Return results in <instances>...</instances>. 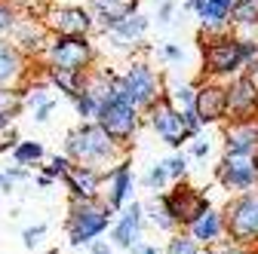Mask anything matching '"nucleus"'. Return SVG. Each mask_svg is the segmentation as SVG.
Returning a JSON list of instances; mask_svg holds the SVG:
<instances>
[{"label": "nucleus", "mask_w": 258, "mask_h": 254, "mask_svg": "<svg viewBox=\"0 0 258 254\" xmlns=\"http://www.w3.org/2000/svg\"><path fill=\"white\" fill-rule=\"evenodd\" d=\"M231 7L234 0H200V7L194 10V16L200 19V34H221L231 31Z\"/></svg>", "instance_id": "obj_19"}, {"label": "nucleus", "mask_w": 258, "mask_h": 254, "mask_svg": "<svg viewBox=\"0 0 258 254\" xmlns=\"http://www.w3.org/2000/svg\"><path fill=\"white\" fill-rule=\"evenodd\" d=\"M43 80H46V86L64 92L68 98H74V95L83 89V71H68V68H49V65H43Z\"/></svg>", "instance_id": "obj_20"}, {"label": "nucleus", "mask_w": 258, "mask_h": 254, "mask_svg": "<svg viewBox=\"0 0 258 254\" xmlns=\"http://www.w3.org/2000/svg\"><path fill=\"white\" fill-rule=\"evenodd\" d=\"M197 254H200V251H197ZM203 254H215V251H203Z\"/></svg>", "instance_id": "obj_49"}, {"label": "nucleus", "mask_w": 258, "mask_h": 254, "mask_svg": "<svg viewBox=\"0 0 258 254\" xmlns=\"http://www.w3.org/2000/svg\"><path fill=\"white\" fill-rule=\"evenodd\" d=\"M258 147V116L249 119H231L224 129V153L231 156H252Z\"/></svg>", "instance_id": "obj_15"}, {"label": "nucleus", "mask_w": 258, "mask_h": 254, "mask_svg": "<svg viewBox=\"0 0 258 254\" xmlns=\"http://www.w3.org/2000/svg\"><path fill=\"white\" fill-rule=\"evenodd\" d=\"M252 166H255V172H258V147L252 150Z\"/></svg>", "instance_id": "obj_48"}, {"label": "nucleus", "mask_w": 258, "mask_h": 254, "mask_svg": "<svg viewBox=\"0 0 258 254\" xmlns=\"http://www.w3.org/2000/svg\"><path fill=\"white\" fill-rule=\"evenodd\" d=\"M163 166H166V175H169V178H184V172H187V160H184V153L169 156Z\"/></svg>", "instance_id": "obj_33"}, {"label": "nucleus", "mask_w": 258, "mask_h": 254, "mask_svg": "<svg viewBox=\"0 0 258 254\" xmlns=\"http://www.w3.org/2000/svg\"><path fill=\"white\" fill-rule=\"evenodd\" d=\"M197 7H200V0H187V4H184V10H187V13H194Z\"/></svg>", "instance_id": "obj_46"}, {"label": "nucleus", "mask_w": 258, "mask_h": 254, "mask_svg": "<svg viewBox=\"0 0 258 254\" xmlns=\"http://www.w3.org/2000/svg\"><path fill=\"white\" fill-rule=\"evenodd\" d=\"M52 107H55V101H46V104L34 107V119H37V122H46V119H49V113H52Z\"/></svg>", "instance_id": "obj_41"}, {"label": "nucleus", "mask_w": 258, "mask_h": 254, "mask_svg": "<svg viewBox=\"0 0 258 254\" xmlns=\"http://www.w3.org/2000/svg\"><path fill=\"white\" fill-rule=\"evenodd\" d=\"M111 205H102L95 199H77L74 211H71V220H68V233H71V242L74 245H83L89 239H95L99 233L108 230V220H111Z\"/></svg>", "instance_id": "obj_8"}, {"label": "nucleus", "mask_w": 258, "mask_h": 254, "mask_svg": "<svg viewBox=\"0 0 258 254\" xmlns=\"http://www.w3.org/2000/svg\"><path fill=\"white\" fill-rule=\"evenodd\" d=\"M0 40H4V37H0Z\"/></svg>", "instance_id": "obj_52"}, {"label": "nucleus", "mask_w": 258, "mask_h": 254, "mask_svg": "<svg viewBox=\"0 0 258 254\" xmlns=\"http://www.w3.org/2000/svg\"><path fill=\"white\" fill-rule=\"evenodd\" d=\"M190 236L194 239H200V242H215L218 236H221V230H224V217L218 214V211H212V208H206L197 220H190Z\"/></svg>", "instance_id": "obj_25"}, {"label": "nucleus", "mask_w": 258, "mask_h": 254, "mask_svg": "<svg viewBox=\"0 0 258 254\" xmlns=\"http://www.w3.org/2000/svg\"><path fill=\"white\" fill-rule=\"evenodd\" d=\"M92 254H111V251H108V245H102V242H95V245H92Z\"/></svg>", "instance_id": "obj_45"}, {"label": "nucleus", "mask_w": 258, "mask_h": 254, "mask_svg": "<svg viewBox=\"0 0 258 254\" xmlns=\"http://www.w3.org/2000/svg\"><path fill=\"white\" fill-rule=\"evenodd\" d=\"M120 80H123V98L139 110H145L157 95L163 92V77H160L148 61H133V65L120 74Z\"/></svg>", "instance_id": "obj_5"}, {"label": "nucleus", "mask_w": 258, "mask_h": 254, "mask_svg": "<svg viewBox=\"0 0 258 254\" xmlns=\"http://www.w3.org/2000/svg\"><path fill=\"white\" fill-rule=\"evenodd\" d=\"M151 217H154V224L157 227H163V230H172L175 227V220H172V214L163 208V202H160V196H157V202L151 205Z\"/></svg>", "instance_id": "obj_30"}, {"label": "nucleus", "mask_w": 258, "mask_h": 254, "mask_svg": "<svg viewBox=\"0 0 258 254\" xmlns=\"http://www.w3.org/2000/svg\"><path fill=\"white\" fill-rule=\"evenodd\" d=\"M160 202H163V208L172 214L175 224H190V220H197V217L209 208V202H206V196L200 193V190L181 187V184L172 190V193H163V196H160Z\"/></svg>", "instance_id": "obj_12"}, {"label": "nucleus", "mask_w": 258, "mask_h": 254, "mask_svg": "<svg viewBox=\"0 0 258 254\" xmlns=\"http://www.w3.org/2000/svg\"><path fill=\"white\" fill-rule=\"evenodd\" d=\"M129 251H133V254H157V248H151V245H129Z\"/></svg>", "instance_id": "obj_43"}, {"label": "nucleus", "mask_w": 258, "mask_h": 254, "mask_svg": "<svg viewBox=\"0 0 258 254\" xmlns=\"http://www.w3.org/2000/svg\"><path fill=\"white\" fill-rule=\"evenodd\" d=\"M181 122H184V129H187V135L190 138H197L200 135V129H203V122H200V116L194 113V107H184L181 110Z\"/></svg>", "instance_id": "obj_34"}, {"label": "nucleus", "mask_w": 258, "mask_h": 254, "mask_svg": "<svg viewBox=\"0 0 258 254\" xmlns=\"http://www.w3.org/2000/svg\"><path fill=\"white\" fill-rule=\"evenodd\" d=\"M13 160L19 166H34V163H40L43 160V144L40 141H19L13 147Z\"/></svg>", "instance_id": "obj_27"}, {"label": "nucleus", "mask_w": 258, "mask_h": 254, "mask_svg": "<svg viewBox=\"0 0 258 254\" xmlns=\"http://www.w3.org/2000/svg\"><path fill=\"white\" fill-rule=\"evenodd\" d=\"M108 178H111V196H108V205H111V208H120V205L129 199V193H133V172H129V163H126V160L117 163V166L108 172Z\"/></svg>", "instance_id": "obj_22"}, {"label": "nucleus", "mask_w": 258, "mask_h": 254, "mask_svg": "<svg viewBox=\"0 0 258 254\" xmlns=\"http://www.w3.org/2000/svg\"><path fill=\"white\" fill-rule=\"evenodd\" d=\"M160 58H163V61H169V65H181V61H184V52H181V46H175V43H166L163 49H160Z\"/></svg>", "instance_id": "obj_36"}, {"label": "nucleus", "mask_w": 258, "mask_h": 254, "mask_svg": "<svg viewBox=\"0 0 258 254\" xmlns=\"http://www.w3.org/2000/svg\"><path fill=\"white\" fill-rule=\"evenodd\" d=\"M240 74H243V77H246V80L252 83V89L258 92V55H255L252 61H246V65H243V71H240Z\"/></svg>", "instance_id": "obj_39"}, {"label": "nucleus", "mask_w": 258, "mask_h": 254, "mask_svg": "<svg viewBox=\"0 0 258 254\" xmlns=\"http://www.w3.org/2000/svg\"><path fill=\"white\" fill-rule=\"evenodd\" d=\"M25 107V98H22V89L19 86H0V116H19Z\"/></svg>", "instance_id": "obj_26"}, {"label": "nucleus", "mask_w": 258, "mask_h": 254, "mask_svg": "<svg viewBox=\"0 0 258 254\" xmlns=\"http://www.w3.org/2000/svg\"><path fill=\"white\" fill-rule=\"evenodd\" d=\"M139 227H142V205H139V202H133V205L123 211L120 224L114 227V242H117L120 248L136 245V242H139Z\"/></svg>", "instance_id": "obj_21"}, {"label": "nucleus", "mask_w": 258, "mask_h": 254, "mask_svg": "<svg viewBox=\"0 0 258 254\" xmlns=\"http://www.w3.org/2000/svg\"><path fill=\"white\" fill-rule=\"evenodd\" d=\"M166 254H197V242L187 236H175V239H169Z\"/></svg>", "instance_id": "obj_31"}, {"label": "nucleus", "mask_w": 258, "mask_h": 254, "mask_svg": "<svg viewBox=\"0 0 258 254\" xmlns=\"http://www.w3.org/2000/svg\"><path fill=\"white\" fill-rule=\"evenodd\" d=\"M86 10L92 13V22L99 31L114 28L120 19L139 13V0H86Z\"/></svg>", "instance_id": "obj_18"}, {"label": "nucleus", "mask_w": 258, "mask_h": 254, "mask_svg": "<svg viewBox=\"0 0 258 254\" xmlns=\"http://www.w3.org/2000/svg\"><path fill=\"white\" fill-rule=\"evenodd\" d=\"M19 16V10L10 4V0H0V37L10 31V25H13V19Z\"/></svg>", "instance_id": "obj_32"}, {"label": "nucleus", "mask_w": 258, "mask_h": 254, "mask_svg": "<svg viewBox=\"0 0 258 254\" xmlns=\"http://www.w3.org/2000/svg\"><path fill=\"white\" fill-rule=\"evenodd\" d=\"M43 233H46V227L40 224V227H31V230H25V233H22V239H25V245H28V248H34V245L40 242V236H43Z\"/></svg>", "instance_id": "obj_40"}, {"label": "nucleus", "mask_w": 258, "mask_h": 254, "mask_svg": "<svg viewBox=\"0 0 258 254\" xmlns=\"http://www.w3.org/2000/svg\"><path fill=\"white\" fill-rule=\"evenodd\" d=\"M31 71V58L16 49L10 40H0V86H25Z\"/></svg>", "instance_id": "obj_17"}, {"label": "nucleus", "mask_w": 258, "mask_h": 254, "mask_svg": "<svg viewBox=\"0 0 258 254\" xmlns=\"http://www.w3.org/2000/svg\"><path fill=\"white\" fill-rule=\"evenodd\" d=\"M200 46H203V74L212 80H224L243 71V55L237 46V34L221 31V34H200Z\"/></svg>", "instance_id": "obj_3"}, {"label": "nucleus", "mask_w": 258, "mask_h": 254, "mask_svg": "<svg viewBox=\"0 0 258 254\" xmlns=\"http://www.w3.org/2000/svg\"><path fill=\"white\" fill-rule=\"evenodd\" d=\"M224 224H228V233L237 245H249L258 239V196H240L237 202H231L228 208V217H224Z\"/></svg>", "instance_id": "obj_10"}, {"label": "nucleus", "mask_w": 258, "mask_h": 254, "mask_svg": "<svg viewBox=\"0 0 258 254\" xmlns=\"http://www.w3.org/2000/svg\"><path fill=\"white\" fill-rule=\"evenodd\" d=\"M71 101H74V107H77V113L83 119H95V110H99V98H95V95H89L86 89H80Z\"/></svg>", "instance_id": "obj_29"}, {"label": "nucleus", "mask_w": 258, "mask_h": 254, "mask_svg": "<svg viewBox=\"0 0 258 254\" xmlns=\"http://www.w3.org/2000/svg\"><path fill=\"white\" fill-rule=\"evenodd\" d=\"M148 28H151V19L148 16H142V13H133V16H126V19H120L114 28H108L114 37H120V40H126V43H142V37L148 34Z\"/></svg>", "instance_id": "obj_24"}, {"label": "nucleus", "mask_w": 258, "mask_h": 254, "mask_svg": "<svg viewBox=\"0 0 258 254\" xmlns=\"http://www.w3.org/2000/svg\"><path fill=\"white\" fill-rule=\"evenodd\" d=\"M224 95H228V116L224 119H249L258 116V92L252 89V83L243 74H234L231 83L224 86Z\"/></svg>", "instance_id": "obj_13"}, {"label": "nucleus", "mask_w": 258, "mask_h": 254, "mask_svg": "<svg viewBox=\"0 0 258 254\" xmlns=\"http://www.w3.org/2000/svg\"><path fill=\"white\" fill-rule=\"evenodd\" d=\"M95 122H99L114 141H120V144L129 147V138L136 135L139 122H142V113H139V107H133L126 98L114 95V98H105L99 104V110H95Z\"/></svg>", "instance_id": "obj_4"}, {"label": "nucleus", "mask_w": 258, "mask_h": 254, "mask_svg": "<svg viewBox=\"0 0 258 254\" xmlns=\"http://www.w3.org/2000/svg\"><path fill=\"white\" fill-rule=\"evenodd\" d=\"M218 254H246V251H243V248L234 242V245H228V248H224V251H218Z\"/></svg>", "instance_id": "obj_44"}, {"label": "nucleus", "mask_w": 258, "mask_h": 254, "mask_svg": "<svg viewBox=\"0 0 258 254\" xmlns=\"http://www.w3.org/2000/svg\"><path fill=\"white\" fill-rule=\"evenodd\" d=\"M40 19L49 34H61V37H77V34H92L95 31L92 13L80 4H46Z\"/></svg>", "instance_id": "obj_6"}, {"label": "nucleus", "mask_w": 258, "mask_h": 254, "mask_svg": "<svg viewBox=\"0 0 258 254\" xmlns=\"http://www.w3.org/2000/svg\"><path fill=\"white\" fill-rule=\"evenodd\" d=\"M64 156L71 163L83 166H108V163H123L126 160V144L114 141L95 119H86L80 129L68 132L64 138Z\"/></svg>", "instance_id": "obj_1"}, {"label": "nucleus", "mask_w": 258, "mask_h": 254, "mask_svg": "<svg viewBox=\"0 0 258 254\" xmlns=\"http://www.w3.org/2000/svg\"><path fill=\"white\" fill-rule=\"evenodd\" d=\"M209 153V141H197L190 147V156H197V160H203V156Z\"/></svg>", "instance_id": "obj_42"}, {"label": "nucleus", "mask_w": 258, "mask_h": 254, "mask_svg": "<svg viewBox=\"0 0 258 254\" xmlns=\"http://www.w3.org/2000/svg\"><path fill=\"white\" fill-rule=\"evenodd\" d=\"M61 181L68 184V190L74 193V199H95V196H99L102 181H105V172H99L95 166L71 163L68 172L61 175Z\"/></svg>", "instance_id": "obj_16"}, {"label": "nucleus", "mask_w": 258, "mask_h": 254, "mask_svg": "<svg viewBox=\"0 0 258 254\" xmlns=\"http://www.w3.org/2000/svg\"><path fill=\"white\" fill-rule=\"evenodd\" d=\"M258 172L252 166V156H231L224 153V160L218 166V181L224 190H234V193H246V190L255 184Z\"/></svg>", "instance_id": "obj_14"}, {"label": "nucleus", "mask_w": 258, "mask_h": 254, "mask_svg": "<svg viewBox=\"0 0 258 254\" xmlns=\"http://www.w3.org/2000/svg\"><path fill=\"white\" fill-rule=\"evenodd\" d=\"M37 58H43V65H49V68L86 71V68L95 65V58H99V46H95V40L89 34H77V37L52 34Z\"/></svg>", "instance_id": "obj_2"}, {"label": "nucleus", "mask_w": 258, "mask_h": 254, "mask_svg": "<svg viewBox=\"0 0 258 254\" xmlns=\"http://www.w3.org/2000/svg\"><path fill=\"white\" fill-rule=\"evenodd\" d=\"M145 119H148V125H151V129L163 138L169 147H181L184 141H190L184 122H181V110L166 98L163 92H160L157 98L145 107Z\"/></svg>", "instance_id": "obj_7"}, {"label": "nucleus", "mask_w": 258, "mask_h": 254, "mask_svg": "<svg viewBox=\"0 0 258 254\" xmlns=\"http://www.w3.org/2000/svg\"><path fill=\"white\" fill-rule=\"evenodd\" d=\"M172 16H175V4H172V0H160V7H157V22H160V25H169Z\"/></svg>", "instance_id": "obj_38"}, {"label": "nucleus", "mask_w": 258, "mask_h": 254, "mask_svg": "<svg viewBox=\"0 0 258 254\" xmlns=\"http://www.w3.org/2000/svg\"><path fill=\"white\" fill-rule=\"evenodd\" d=\"M194 113L200 116L203 125L209 122H221L228 116V95H224V83L218 80H206L200 86H194Z\"/></svg>", "instance_id": "obj_11"}, {"label": "nucleus", "mask_w": 258, "mask_h": 254, "mask_svg": "<svg viewBox=\"0 0 258 254\" xmlns=\"http://www.w3.org/2000/svg\"><path fill=\"white\" fill-rule=\"evenodd\" d=\"M231 28H243L246 34L240 37H255V28H258V0H234L231 7Z\"/></svg>", "instance_id": "obj_23"}, {"label": "nucleus", "mask_w": 258, "mask_h": 254, "mask_svg": "<svg viewBox=\"0 0 258 254\" xmlns=\"http://www.w3.org/2000/svg\"><path fill=\"white\" fill-rule=\"evenodd\" d=\"M10 129V116H0V132H7Z\"/></svg>", "instance_id": "obj_47"}, {"label": "nucleus", "mask_w": 258, "mask_h": 254, "mask_svg": "<svg viewBox=\"0 0 258 254\" xmlns=\"http://www.w3.org/2000/svg\"><path fill=\"white\" fill-rule=\"evenodd\" d=\"M163 95L178 107V110H184V107H190L194 104V86L190 83H163Z\"/></svg>", "instance_id": "obj_28"}, {"label": "nucleus", "mask_w": 258, "mask_h": 254, "mask_svg": "<svg viewBox=\"0 0 258 254\" xmlns=\"http://www.w3.org/2000/svg\"><path fill=\"white\" fill-rule=\"evenodd\" d=\"M246 254H255V251H246Z\"/></svg>", "instance_id": "obj_50"}, {"label": "nucleus", "mask_w": 258, "mask_h": 254, "mask_svg": "<svg viewBox=\"0 0 258 254\" xmlns=\"http://www.w3.org/2000/svg\"><path fill=\"white\" fill-rule=\"evenodd\" d=\"M4 37H10V43L16 49H22L28 58H37L43 52V46L49 43L52 34L46 31V25H43L40 16H34V13H19Z\"/></svg>", "instance_id": "obj_9"}, {"label": "nucleus", "mask_w": 258, "mask_h": 254, "mask_svg": "<svg viewBox=\"0 0 258 254\" xmlns=\"http://www.w3.org/2000/svg\"><path fill=\"white\" fill-rule=\"evenodd\" d=\"M68 166H71L68 156H55V160L46 166V178H61L64 172H68Z\"/></svg>", "instance_id": "obj_37"}, {"label": "nucleus", "mask_w": 258, "mask_h": 254, "mask_svg": "<svg viewBox=\"0 0 258 254\" xmlns=\"http://www.w3.org/2000/svg\"><path fill=\"white\" fill-rule=\"evenodd\" d=\"M166 166L163 163H160V166H154L151 172H148V178H145V187H151V190H160V187H163L166 184Z\"/></svg>", "instance_id": "obj_35"}, {"label": "nucleus", "mask_w": 258, "mask_h": 254, "mask_svg": "<svg viewBox=\"0 0 258 254\" xmlns=\"http://www.w3.org/2000/svg\"><path fill=\"white\" fill-rule=\"evenodd\" d=\"M255 31H258V28H255ZM255 37H258V34H255Z\"/></svg>", "instance_id": "obj_51"}]
</instances>
